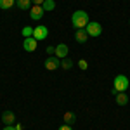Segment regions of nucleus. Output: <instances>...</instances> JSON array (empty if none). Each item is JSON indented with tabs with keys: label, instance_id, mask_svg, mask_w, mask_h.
<instances>
[{
	"label": "nucleus",
	"instance_id": "5701e85b",
	"mask_svg": "<svg viewBox=\"0 0 130 130\" xmlns=\"http://www.w3.org/2000/svg\"><path fill=\"white\" fill-rule=\"evenodd\" d=\"M128 23H130V21H128Z\"/></svg>",
	"mask_w": 130,
	"mask_h": 130
},
{
	"label": "nucleus",
	"instance_id": "20e7f679",
	"mask_svg": "<svg viewBox=\"0 0 130 130\" xmlns=\"http://www.w3.org/2000/svg\"><path fill=\"white\" fill-rule=\"evenodd\" d=\"M49 37V30H47V26H43V24H38L35 30H33V38L35 40H45Z\"/></svg>",
	"mask_w": 130,
	"mask_h": 130
},
{
	"label": "nucleus",
	"instance_id": "4be33fe9",
	"mask_svg": "<svg viewBox=\"0 0 130 130\" xmlns=\"http://www.w3.org/2000/svg\"><path fill=\"white\" fill-rule=\"evenodd\" d=\"M4 130H18V128H16V125H5Z\"/></svg>",
	"mask_w": 130,
	"mask_h": 130
},
{
	"label": "nucleus",
	"instance_id": "6ab92c4d",
	"mask_svg": "<svg viewBox=\"0 0 130 130\" xmlns=\"http://www.w3.org/2000/svg\"><path fill=\"white\" fill-rule=\"evenodd\" d=\"M59 130H73V127H71V125H66V123H64V125H61V127H59Z\"/></svg>",
	"mask_w": 130,
	"mask_h": 130
},
{
	"label": "nucleus",
	"instance_id": "2eb2a0df",
	"mask_svg": "<svg viewBox=\"0 0 130 130\" xmlns=\"http://www.w3.org/2000/svg\"><path fill=\"white\" fill-rule=\"evenodd\" d=\"M42 7H43V10H47V12H49V10H54L56 9V2H54V0H45V2L42 4Z\"/></svg>",
	"mask_w": 130,
	"mask_h": 130
},
{
	"label": "nucleus",
	"instance_id": "7ed1b4c3",
	"mask_svg": "<svg viewBox=\"0 0 130 130\" xmlns=\"http://www.w3.org/2000/svg\"><path fill=\"white\" fill-rule=\"evenodd\" d=\"M85 30L89 33V37H94V38H97V37L102 35V26H101L99 23H95V21H90Z\"/></svg>",
	"mask_w": 130,
	"mask_h": 130
},
{
	"label": "nucleus",
	"instance_id": "f3484780",
	"mask_svg": "<svg viewBox=\"0 0 130 130\" xmlns=\"http://www.w3.org/2000/svg\"><path fill=\"white\" fill-rule=\"evenodd\" d=\"M23 37L24 38H30V37H33V28H30V26H26V28H23Z\"/></svg>",
	"mask_w": 130,
	"mask_h": 130
},
{
	"label": "nucleus",
	"instance_id": "1a4fd4ad",
	"mask_svg": "<svg viewBox=\"0 0 130 130\" xmlns=\"http://www.w3.org/2000/svg\"><path fill=\"white\" fill-rule=\"evenodd\" d=\"M2 121H4V125H14L16 115H14L12 111H4V113H2Z\"/></svg>",
	"mask_w": 130,
	"mask_h": 130
},
{
	"label": "nucleus",
	"instance_id": "0eeeda50",
	"mask_svg": "<svg viewBox=\"0 0 130 130\" xmlns=\"http://www.w3.org/2000/svg\"><path fill=\"white\" fill-rule=\"evenodd\" d=\"M37 43H38V40H35L33 37L24 38V42H23V49L28 50V52H35V50H37Z\"/></svg>",
	"mask_w": 130,
	"mask_h": 130
},
{
	"label": "nucleus",
	"instance_id": "a211bd4d",
	"mask_svg": "<svg viewBox=\"0 0 130 130\" xmlns=\"http://www.w3.org/2000/svg\"><path fill=\"white\" fill-rule=\"evenodd\" d=\"M78 66H80V70H83V71H85L87 68H89V62H87L85 59H80V61H78Z\"/></svg>",
	"mask_w": 130,
	"mask_h": 130
},
{
	"label": "nucleus",
	"instance_id": "ddd939ff",
	"mask_svg": "<svg viewBox=\"0 0 130 130\" xmlns=\"http://www.w3.org/2000/svg\"><path fill=\"white\" fill-rule=\"evenodd\" d=\"M16 5L21 10H30L31 9V0H16Z\"/></svg>",
	"mask_w": 130,
	"mask_h": 130
},
{
	"label": "nucleus",
	"instance_id": "f03ea898",
	"mask_svg": "<svg viewBox=\"0 0 130 130\" xmlns=\"http://www.w3.org/2000/svg\"><path fill=\"white\" fill-rule=\"evenodd\" d=\"M130 87V80L125 76V75H118L115 82H113V89H116L118 92H127Z\"/></svg>",
	"mask_w": 130,
	"mask_h": 130
},
{
	"label": "nucleus",
	"instance_id": "6e6552de",
	"mask_svg": "<svg viewBox=\"0 0 130 130\" xmlns=\"http://www.w3.org/2000/svg\"><path fill=\"white\" fill-rule=\"evenodd\" d=\"M68 52H70V49H68V45L66 43H59V45H56V57H59V59H66V56H68Z\"/></svg>",
	"mask_w": 130,
	"mask_h": 130
},
{
	"label": "nucleus",
	"instance_id": "f257e3e1",
	"mask_svg": "<svg viewBox=\"0 0 130 130\" xmlns=\"http://www.w3.org/2000/svg\"><path fill=\"white\" fill-rule=\"evenodd\" d=\"M71 23H73V26L76 30H83V28H87V24L90 23L89 14L85 10H75L73 16H71Z\"/></svg>",
	"mask_w": 130,
	"mask_h": 130
},
{
	"label": "nucleus",
	"instance_id": "f8f14e48",
	"mask_svg": "<svg viewBox=\"0 0 130 130\" xmlns=\"http://www.w3.org/2000/svg\"><path fill=\"white\" fill-rule=\"evenodd\" d=\"M62 121H66V125H71V123L76 121V115H75L73 111H66L64 116H62Z\"/></svg>",
	"mask_w": 130,
	"mask_h": 130
},
{
	"label": "nucleus",
	"instance_id": "9d476101",
	"mask_svg": "<svg viewBox=\"0 0 130 130\" xmlns=\"http://www.w3.org/2000/svg\"><path fill=\"white\" fill-rule=\"evenodd\" d=\"M75 38H76V42H78V43H85V42L89 40V33H87V30H85V28H83V30H76Z\"/></svg>",
	"mask_w": 130,
	"mask_h": 130
},
{
	"label": "nucleus",
	"instance_id": "412c9836",
	"mask_svg": "<svg viewBox=\"0 0 130 130\" xmlns=\"http://www.w3.org/2000/svg\"><path fill=\"white\" fill-rule=\"evenodd\" d=\"M31 2H33V5H42L45 0H31Z\"/></svg>",
	"mask_w": 130,
	"mask_h": 130
},
{
	"label": "nucleus",
	"instance_id": "39448f33",
	"mask_svg": "<svg viewBox=\"0 0 130 130\" xmlns=\"http://www.w3.org/2000/svg\"><path fill=\"white\" fill-rule=\"evenodd\" d=\"M43 14H45V10H43L42 5H33V7L30 9V18H31V19H35V21L42 19Z\"/></svg>",
	"mask_w": 130,
	"mask_h": 130
},
{
	"label": "nucleus",
	"instance_id": "4468645a",
	"mask_svg": "<svg viewBox=\"0 0 130 130\" xmlns=\"http://www.w3.org/2000/svg\"><path fill=\"white\" fill-rule=\"evenodd\" d=\"M14 4H16V0H0V9L2 10H9Z\"/></svg>",
	"mask_w": 130,
	"mask_h": 130
},
{
	"label": "nucleus",
	"instance_id": "423d86ee",
	"mask_svg": "<svg viewBox=\"0 0 130 130\" xmlns=\"http://www.w3.org/2000/svg\"><path fill=\"white\" fill-rule=\"evenodd\" d=\"M59 66H61V59H59V57H56V56H54V57H47V59H45V68H47L49 71L57 70Z\"/></svg>",
	"mask_w": 130,
	"mask_h": 130
},
{
	"label": "nucleus",
	"instance_id": "dca6fc26",
	"mask_svg": "<svg viewBox=\"0 0 130 130\" xmlns=\"http://www.w3.org/2000/svg\"><path fill=\"white\" fill-rule=\"evenodd\" d=\"M61 68H62V70H71V68H73V61L71 59H62L61 61Z\"/></svg>",
	"mask_w": 130,
	"mask_h": 130
},
{
	"label": "nucleus",
	"instance_id": "9b49d317",
	"mask_svg": "<svg viewBox=\"0 0 130 130\" xmlns=\"http://www.w3.org/2000/svg\"><path fill=\"white\" fill-rule=\"evenodd\" d=\"M115 97H116V104H118V106H127V104H128V95H127L125 92H118Z\"/></svg>",
	"mask_w": 130,
	"mask_h": 130
},
{
	"label": "nucleus",
	"instance_id": "aec40b11",
	"mask_svg": "<svg viewBox=\"0 0 130 130\" xmlns=\"http://www.w3.org/2000/svg\"><path fill=\"white\" fill-rule=\"evenodd\" d=\"M54 52H56V47H52V45L47 47V54H54Z\"/></svg>",
	"mask_w": 130,
	"mask_h": 130
}]
</instances>
